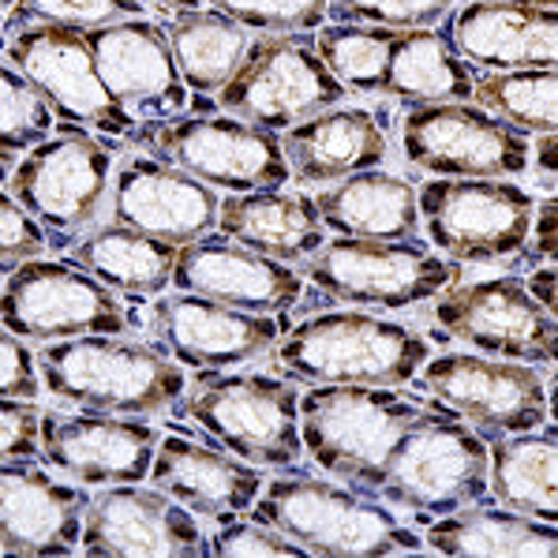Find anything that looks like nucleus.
Returning <instances> with one entry per match:
<instances>
[{"label":"nucleus","mask_w":558,"mask_h":558,"mask_svg":"<svg viewBox=\"0 0 558 558\" xmlns=\"http://www.w3.org/2000/svg\"><path fill=\"white\" fill-rule=\"evenodd\" d=\"M252 518L281 529L312 558H390L427 547L379 495L296 465L266 480Z\"/></svg>","instance_id":"f257e3e1"},{"label":"nucleus","mask_w":558,"mask_h":558,"mask_svg":"<svg viewBox=\"0 0 558 558\" xmlns=\"http://www.w3.org/2000/svg\"><path fill=\"white\" fill-rule=\"evenodd\" d=\"M41 379L60 405L113 412V416H166L187 393L184 364L158 345L128 333H83L38 349Z\"/></svg>","instance_id":"f03ea898"},{"label":"nucleus","mask_w":558,"mask_h":558,"mask_svg":"<svg viewBox=\"0 0 558 558\" xmlns=\"http://www.w3.org/2000/svg\"><path fill=\"white\" fill-rule=\"evenodd\" d=\"M274 360L307 386H409L432 360V341L367 307H338L289 323Z\"/></svg>","instance_id":"7ed1b4c3"},{"label":"nucleus","mask_w":558,"mask_h":558,"mask_svg":"<svg viewBox=\"0 0 558 558\" xmlns=\"http://www.w3.org/2000/svg\"><path fill=\"white\" fill-rule=\"evenodd\" d=\"M420 412L424 405L398 386H312L300 393V435L319 472L379 495Z\"/></svg>","instance_id":"20e7f679"},{"label":"nucleus","mask_w":558,"mask_h":558,"mask_svg":"<svg viewBox=\"0 0 558 558\" xmlns=\"http://www.w3.org/2000/svg\"><path fill=\"white\" fill-rule=\"evenodd\" d=\"M20 158L4 187L46 226L53 247H72L113 218V143L68 128Z\"/></svg>","instance_id":"39448f33"},{"label":"nucleus","mask_w":558,"mask_h":558,"mask_svg":"<svg viewBox=\"0 0 558 558\" xmlns=\"http://www.w3.org/2000/svg\"><path fill=\"white\" fill-rule=\"evenodd\" d=\"M492 495V446L461 416L424 409L390 461L379 499L412 510L416 521H439Z\"/></svg>","instance_id":"423d86ee"},{"label":"nucleus","mask_w":558,"mask_h":558,"mask_svg":"<svg viewBox=\"0 0 558 558\" xmlns=\"http://www.w3.org/2000/svg\"><path fill=\"white\" fill-rule=\"evenodd\" d=\"M461 263L446 259L427 240H360L330 236L307 263L304 281L345 307L405 312L424 300H439L458 286Z\"/></svg>","instance_id":"0eeeda50"},{"label":"nucleus","mask_w":558,"mask_h":558,"mask_svg":"<svg viewBox=\"0 0 558 558\" xmlns=\"http://www.w3.org/2000/svg\"><path fill=\"white\" fill-rule=\"evenodd\" d=\"M184 412L203 435L259 469H293L307 453L300 435V390L274 375L199 372Z\"/></svg>","instance_id":"6e6552de"},{"label":"nucleus","mask_w":558,"mask_h":558,"mask_svg":"<svg viewBox=\"0 0 558 558\" xmlns=\"http://www.w3.org/2000/svg\"><path fill=\"white\" fill-rule=\"evenodd\" d=\"M345 83L326 68L315 34H255L236 75L221 87V113L289 132L345 101Z\"/></svg>","instance_id":"1a4fd4ad"},{"label":"nucleus","mask_w":558,"mask_h":558,"mask_svg":"<svg viewBox=\"0 0 558 558\" xmlns=\"http://www.w3.org/2000/svg\"><path fill=\"white\" fill-rule=\"evenodd\" d=\"M536 195L513 180L432 177L420 184L427 244L453 263H506L532 240Z\"/></svg>","instance_id":"9d476101"},{"label":"nucleus","mask_w":558,"mask_h":558,"mask_svg":"<svg viewBox=\"0 0 558 558\" xmlns=\"http://www.w3.org/2000/svg\"><path fill=\"white\" fill-rule=\"evenodd\" d=\"M140 143H147L161 161L199 177L203 184L226 195L286 187L293 180L281 135L233 113L161 120L140 128Z\"/></svg>","instance_id":"9b49d317"},{"label":"nucleus","mask_w":558,"mask_h":558,"mask_svg":"<svg viewBox=\"0 0 558 558\" xmlns=\"http://www.w3.org/2000/svg\"><path fill=\"white\" fill-rule=\"evenodd\" d=\"M405 161L427 177L510 180L529 173L532 143L525 132L487 113L476 101H432L401 113Z\"/></svg>","instance_id":"f8f14e48"},{"label":"nucleus","mask_w":558,"mask_h":558,"mask_svg":"<svg viewBox=\"0 0 558 558\" xmlns=\"http://www.w3.org/2000/svg\"><path fill=\"white\" fill-rule=\"evenodd\" d=\"M117 296L72 259H31L4 274L0 319L4 330L31 345L72 341L83 333H128L135 330V319Z\"/></svg>","instance_id":"ddd939ff"},{"label":"nucleus","mask_w":558,"mask_h":558,"mask_svg":"<svg viewBox=\"0 0 558 558\" xmlns=\"http://www.w3.org/2000/svg\"><path fill=\"white\" fill-rule=\"evenodd\" d=\"M439 409L461 416L487 442L502 435L536 432L547 420L544 375L521 360H499L484 353L432 356L412 379Z\"/></svg>","instance_id":"4468645a"},{"label":"nucleus","mask_w":558,"mask_h":558,"mask_svg":"<svg viewBox=\"0 0 558 558\" xmlns=\"http://www.w3.org/2000/svg\"><path fill=\"white\" fill-rule=\"evenodd\" d=\"M4 64L23 72L46 94L60 124L113 135V140H140V132H135L140 120L128 113L113 98V90L106 87L83 31L34 23V27L4 41Z\"/></svg>","instance_id":"2eb2a0df"},{"label":"nucleus","mask_w":558,"mask_h":558,"mask_svg":"<svg viewBox=\"0 0 558 558\" xmlns=\"http://www.w3.org/2000/svg\"><path fill=\"white\" fill-rule=\"evenodd\" d=\"M435 323L472 353L558 367V319L521 274L446 289L435 300Z\"/></svg>","instance_id":"dca6fc26"},{"label":"nucleus","mask_w":558,"mask_h":558,"mask_svg":"<svg viewBox=\"0 0 558 558\" xmlns=\"http://www.w3.org/2000/svg\"><path fill=\"white\" fill-rule=\"evenodd\" d=\"M154 345L195 372H233L278 349L289 330L286 315H255L195 293H173L150 304Z\"/></svg>","instance_id":"f3484780"},{"label":"nucleus","mask_w":558,"mask_h":558,"mask_svg":"<svg viewBox=\"0 0 558 558\" xmlns=\"http://www.w3.org/2000/svg\"><path fill=\"white\" fill-rule=\"evenodd\" d=\"M80 551L90 558H199L210 555V532L199 513L161 487L113 484L94 495Z\"/></svg>","instance_id":"a211bd4d"},{"label":"nucleus","mask_w":558,"mask_h":558,"mask_svg":"<svg viewBox=\"0 0 558 558\" xmlns=\"http://www.w3.org/2000/svg\"><path fill=\"white\" fill-rule=\"evenodd\" d=\"M166 435L143 416L113 412H60L41 420V461L83 487L143 484Z\"/></svg>","instance_id":"6ab92c4d"},{"label":"nucleus","mask_w":558,"mask_h":558,"mask_svg":"<svg viewBox=\"0 0 558 558\" xmlns=\"http://www.w3.org/2000/svg\"><path fill=\"white\" fill-rule=\"evenodd\" d=\"M83 34H87L106 87L140 124L184 117L187 83L161 23L143 15V20L109 23V27Z\"/></svg>","instance_id":"aec40b11"},{"label":"nucleus","mask_w":558,"mask_h":558,"mask_svg":"<svg viewBox=\"0 0 558 558\" xmlns=\"http://www.w3.org/2000/svg\"><path fill=\"white\" fill-rule=\"evenodd\" d=\"M221 218V192L158 154H124L113 177V221L184 247L210 236Z\"/></svg>","instance_id":"412c9836"},{"label":"nucleus","mask_w":558,"mask_h":558,"mask_svg":"<svg viewBox=\"0 0 558 558\" xmlns=\"http://www.w3.org/2000/svg\"><path fill=\"white\" fill-rule=\"evenodd\" d=\"M90 495L75 480H57L34 461L0 469V547L8 558H64L83 544Z\"/></svg>","instance_id":"4be33fe9"},{"label":"nucleus","mask_w":558,"mask_h":558,"mask_svg":"<svg viewBox=\"0 0 558 558\" xmlns=\"http://www.w3.org/2000/svg\"><path fill=\"white\" fill-rule=\"evenodd\" d=\"M173 289L255 315H286L304 300V274L289 263L266 259L226 233H210L180 247Z\"/></svg>","instance_id":"5701e85b"},{"label":"nucleus","mask_w":558,"mask_h":558,"mask_svg":"<svg viewBox=\"0 0 558 558\" xmlns=\"http://www.w3.org/2000/svg\"><path fill=\"white\" fill-rule=\"evenodd\" d=\"M150 484L184 502L203 521L221 525L233 518H252L266 476L259 465L229 453L226 446L214 450L187 435H166L154 453Z\"/></svg>","instance_id":"b1692460"},{"label":"nucleus","mask_w":558,"mask_h":558,"mask_svg":"<svg viewBox=\"0 0 558 558\" xmlns=\"http://www.w3.org/2000/svg\"><path fill=\"white\" fill-rule=\"evenodd\" d=\"M450 38L480 72L558 68V12L502 0H469L450 12Z\"/></svg>","instance_id":"393cba45"},{"label":"nucleus","mask_w":558,"mask_h":558,"mask_svg":"<svg viewBox=\"0 0 558 558\" xmlns=\"http://www.w3.org/2000/svg\"><path fill=\"white\" fill-rule=\"evenodd\" d=\"M281 147L296 184H338L367 169H383L390 154L375 113L356 106H333L281 132Z\"/></svg>","instance_id":"a878e982"},{"label":"nucleus","mask_w":558,"mask_h":558,"mask_svg":"<svg viewBox=\"0 0 558 558\" xmlns=\"http://www.w3.org/2000/svg\"><path fill=\"white\" fill-rule=\"evenodd\" d=\"M218 233L289 266L307 263L330 240L326 236L330 229L312 195L286 192V187L221 195Z\"/></svg>","instance_id":"bb28decb"},{"label":"nucleus","mask_w":558,"mask_h":558,"mask_svg":"<svg viewBox=\"0 0 558 558\" xmlns=\"http://www.w3.org/2000/svg\"><path fill=\"white\" fill-rule=\"evenodd\" d=\"M323 221L338 236L360 240H409L420 236V187L405 177L367 169V173L345 177L338 184H326L315 195Z\"/></svg>","instance_id":"cd10ccee"},{"label":"nucleus","mask_w":558,"mask_h":558,"mask_svg":"<svg viewBox=\"0 0 558 558\" xmlns=\"http://www.w3.org/2000/svg\"><path fill=\"white\" fill-rule=\"evenodd\" d=\"M180 247L109 218L68 247V259L128 300L161 296L173 286Z\"/></svg>","instance_id":"c85d7f7f"},{"label":"nucleus","mask_w":558,"mask_h":558,"mask_svg":"<svg viewBox=\"0 0 558 558\" xmlns=\"http://www.w3.org/2000/svg\"><path fill=\"white\" fill-rule=\"evenodd\" d=\"M383 94L405 101V106L472 101V94H476V68L461 57L450 31L439 27L398 31Z\"/></svg>","instance_id":"c756f323"},{"label":"nucleus","mask_w":558,"mask_h":558,"mask_svg":"<svg viewBox=\"0 0 558 558\" xmlns=\"http://www.w3.org/2000/svg\"><path fill=\"white\" fill-rule=\"evenodd\" d=\"M427 551L465 558V555H513V558H558V525L513 513L506 506H465L458 513L432 521L424 532Z\"/></svg>","instance_id":"7c9ffc66"},{"label":"nucleus","mask_w":558,"mask_h":558,"mask_svg":"<svg viewBox=\"0 0 558 558\" xmlns=\"http://www.w3.org/2000/svg\"><path fill=\"white\" fill-rule=\"evenodd\" d=\"M492 499L513 513L558 525V427L492 439Z\"/></svg>","instance_id":"2f4dec72"},{"label":"nucleus","mask_w":558,"mask_h":558,"mask_svg":"<svg viewBox=\"0 0 558 558\" xmlns=\"http://www.w3.org/2000/svg\"><path fill=\"white\" fill-rule=\"evenodd\" d=\"M166 34L187 90H195L199 98L221 94V87L236 75L240 60L247 57L255 41V31H247L244 23H236L233 15L218 12V8L173 12Z\"/></svg>","instance_id":"473e14b6"},{"label":"nucleus","mask_w":558,"mask_h":558,"mask_svg":"<svg viewBox=\"0 0 558 558\" xmlns=\"http://www.w3.org/2000/svg\"><path fill=\"white\" fill-rule=\"evenodd\" d=\"M476 106L513 124L525 135L558 132V68L529 72H476Z\"/></svg>","instance_id":"72a5a7b5"},{"label":"nucleus","mask_w":558,"mask_h":558,"mask_svg":"<svg viewBox=\"0 0 558 558\" xmlns=\"http://www.w3.org/2000/svg\"><path fill=\"white\" fill-rule=\"evenodd\" d=\"M393 27H372V23H326L315 31V49L333 75L356 94H383L386 68L393 53Z\"/></svg>","instance_id":"f704fd0d"},{"label":"nucleus","mask_w":558,"mask_h":558,"mask_svg":"<svg viewBox=\"0 0 558 558\" xmlns=\"http://www.w3.org/2000/svg\"><path fill=\"white\" fill-rule=\"evenodd\" d=\"M53 128H60V117L46 101V94L23 72L4 64V72H0V161H4V177H12L23 154L53 140Z\"/></svg>","instance_id":"c9c22d12"},{"label":"nucleus","mask_w":558,"mask_h":558,"mask_svg":"<svg viewBox=\"0 0 558 558\" xmlns=\"http://www.w3.org/2000/svg\"><path fill=\"white\" fill-rule=\"evenodd\" d=\"M143 15H147V0H4V41L34 23L94 31L109 23L143 20Z\"/></svg>","instance_id":"e433bc0d"},{"label":"nucleus","mask_w":558,"mask_h":558,"mask_svg":"<svg viewBox=\"0 0 558 558\" xmlns=\"http://www.w3.org/2000/svg\"><path fill=\"white\" fill-rule=\"evenodd\" d=\"M255 34H315L326 27V0H206Z\"/></svg>","instance_id":"4c0bfd02"},{"label":"nucleus","mask_w":558,"mask_h":558,"mask_svg":"<svg viewBox=\"0 0 558 558\" xmlns=\"http://www.w3.org/2000/svg\"><path fill=\"white\" fill-rule=\"evenodd\" d=\"M333 23H372V27H439L453 12V0H326Z\"/></svg>","instance_id":"58836bf2"},{"label":"nucleus","mask_w":558,"mask_h":558,"mask_svg":"<svg viewBox=\"0 0 558 558\" xmlns=\"http://www.w3.org/2000/svg\"><path fill=\"white\" fill-rule=\"evenodd\" d=\"M210 555H244V558H300L307 555L296 539H289L281 529L266 525L259 518H233L221 521L218 532H210ZM312 558V555H307Z\"/></svg>","instance_id":"ea45409f"},{"label":"nucleus","mask_w":558,"mask_h":558,"mask_svg":"<svg viewBox=\"0 0 558 558\" xmlns=\"http://www.w3.org/2000/svg\"><path fill=\"white\" fill-rule=\"evenodd\" d=\"M49 247H53V240H49L46 226L4 187V199H0V270L12 274L15 266L31 259H46Z\"/></svg>","instance_id":"a19ab883"},{"label":"nucleus","mask_w":558,"mask_h":558,"mask_svg":"<svg viewBox=\"0 0 558 558\" xmlns=\"http://www.w3.org/2000/svg\"><path fill=\"white\" fill-rule=\"evenodd\" d=\"M0 393L20 401H38L46 393L38 353L31 349V341H23L12 330H4L0 338Z\"/></svg>","instance_id":"79ce46f5"},{"label":"nucleus","mask_w":558,"mask_h":558,"mask_svg":"<svg viewBox=\"0 0 558 558\" xmlns=\"http://www.w3.org/2000/svg\"><path fill=\"white\" fill-rule=\"evenodd\" d=\"M41 420H46V412L34 409V401L4 398V409H0V453H4V461L41 458Z\"/></svg>","instance_id":"37998d69"},{"label":"nucleus","mask_w":558,"mask_h":558,"mask_svg":"<svg viewBox=\"0 0 558 558\" xmlns=\"http://www.w3.org/2000/svg\"><path fill=\"white\" fill-rule=\"evenodd\" d=\"M532 259L558 266V195L536 206V221H532Z\"/></svg>","instance_id":"c03bdc74"},{"label":"nucleus","mask_w":558,"mask_h":558,"mask_svg":"<svg viewBox=\"0 0 558 558\" xmlns=\"http://www.w3.org/2000/svg\"><path fill=\"white\" fill-rule=\"evenodd\" d=\"M529 289L539 296V304L558 319V266H544V270L529 274Z\"/></svg>","instance_id":"a18cd8bd"},{"label":"nucleus","mask_w":558,"mask_h":558,"mask_svg":"<svg viewBox=\"0 0 558 558\" xmlns=\"http://www.w3.org/2000/svg\"><path fill=\"white\" fill-rule=\"evenodd\" d=\"M532 169L558 180V132L555 135H539V140L532 143Z\"/></svg>","instance_id":"49530a36"},{"label":"nucleus","mask_w":558,"mask_h":558,"mask_svg":"<svg viewBox=\"0 0 558 558\" xmlns=\"http://www.w3.org/2000/svg\"><path fill=\"white\" fill-rule=\"evenodd\" d=\"M147 4H158L161 12L173 15V12H192V8H203L206 0H147Z\"/></svg>","instance_id":"de8ad7c7"},{"label":"nucleus","mask_w":558,"mask_h":558,"mask_svg":"<svg viewBox=\"0 0 558 558\" xmlns=\"http://www.w3.org/2000/svg\"><path fill=\"white\" fill-rule=\"evenodd\" d=\"M547 416H551V424L558 427V375H555L551 390H547Z\"/></svg>","instance_id":"09e8293b"},{"label":"nucleus","mask_w":558,"mask_h":558,"mask_svg":"<svg viewBox=\"0 0 558 558\" xmlns=\"http://www.w3.org/2000/svg\"><path fill=\"white\" fill-rule=\"evenodd\" d=\"M502 4H521V8H555V12H558V0H502Z\"/></svg>","instance_id":"8fccbe9b"}]
</instances>
